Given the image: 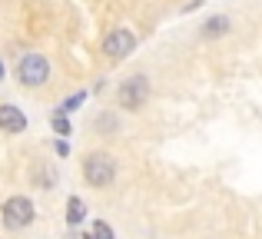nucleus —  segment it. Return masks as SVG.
I'll return each instance as SVG.
<instances>
[{"label": "nucleus", "mask_w": 262, "mask_h": 239, "mask_svg": "<svg viewBox=\"0 0 262 239\" xmlns=\"http://www.w3.org/2000/svg\"><path fill=\"white\" fill-rule=\"evenodd\" d=\"M199 4H203V0H189V4H186V7H183V13H189V10H196V7H199Z\"/></svg>", "instance_id": "4468645a"}, {"label": "nucleus", "mask_w": 262, "mask_h": 239, "mask_svg": "<svg viewBox=\"0 0 262 239\" xmlns=\"http://www.w3.org/2000/svg\"><path fill=\"white\" fill-rule=\"evenodd\" d=\"M83 100H86V90H80V93H73V97H67L63 103H60V113H73L80 103H83Z\"/></svg>", "instance_id": "9d476101"}, {"label": "nucleus", "mask_w": 262, "mask_h": 239, "mask_svg": "<svg viewBox=\"0 0 262 239\" xmlns=\"http://www.w3.org/2000/svg\"><path fill=\"white\" fill-rule=\"evenodd\" d=\"M83 220H86V203L80 200V196H70V200H67V223H70V226H80Z\"/></svg>", "instance_id": "6e6552de"}, {"label": "nucleus", "mask_w": 262, "mask_h": 239, "mask_svg": "<svg viewBox=\"0 0 262 239\" xmlns=\"http://www.w3.org/2000/svg\"><path fill=\"white\" fill-rule=\"evenodd\" d=\"M133 50H136V37L126 30V27H116V30H110L106 37H103V53H106L110 60H123Z\"/></svg>", "instance_id": "39448f33"}, {"label": "nucleus", "mask_w": 262, "mask_h": 239, "mask_svg": "<svg viewBox=\"0 0 262 239\" xmlns=\"http://www.w3.org/2000/svg\"><path fill=\"white\" fill-rule=\"evenodd\" d=\"M4 73H7V70H4V60H0V80H4Z\"/></svg>", "instance_id": "2eb2a0df"}, {"label": "nucleus", "mask_w": 262, "mask_h": 239, "mask_svg": "<svg viewBox=\"0 0 262 239\" xmlns=\"http://www.w3.org/2000/svg\"><path fill=\"white\" fill-rule=\"evenodd\" d=\"M83 180L90 183V186H96V189L110 186V183L116 180V160L110 153H86V160H83Z\"/></svg>", "instance_id": "7ed1b4c3"}, {"label": "nucleus", "mask_w": 262, "mask_h": 239, "mask_svg": "<svg viewBox=\"0 0 262 239\" xmlns=\"http://www.w3.org/2000/svg\"><path fill=\"white\" fill-rule=\"evenodd\" d=\"M50 123H53V133H60V136H70V120H67V113H53L50 117Z\"/></svg>", "instance_id": "1a4fd4ad"}, {"label": "nucleus", "mask_w": 262, "mask_h": 239, "mask_svg": "<svg viewBox=\"0 0 262 239\" xmlns=\"http://www.w3.org/2000/svg\"><path fill=\"white\" fill-rule=\"evenodd\" d=\"M33 216H37V209H33V203L27 200V196H10V200H4V206H0V220H4V226L10 229V233L27 229L33 223Z\"/></svg>", "instance_id": "f03ea898"}, {"label": "nucleus", "mask_w": 262, "mask_h": 239, "mask_svg": "<svg viewBox=\"0 0 262 239\" xmlns=\"http://www.w3.org/2000/svg\"><path fill=\"white\" fill-rule=\"evenodd\" d=\"M53 149H57V156H67V153H70V143H67V140H57V143H53Z\"/></svg>", "instance_id": "ddd939ff"}, {"label": "nucleus", "mask_w": 262, "mask_h": 239, "mask_svg": "<svg viewBox=\"0 0 262 239\" xmlns=\"http://www.w3.org/2000/svg\"><path fill=\"white\" fill-rule=\"evenodd\" d=\"M146 100H149V80L143 77V73L123 80L120 90H116V103H120L123 110H140V106H146Z\"/></svg>", "instance_id": "20e7f679"}, {"label": "nucleus", "mask_w": 262, "mask_h": 239, "mask_svg": "<svg viewBox=\"0 0 262 239\" xmlns=\"http://www.w3.org/2000/svg\"><path fill=\"white\" fill-rule=\"evenodd\" d=\"M17 80L20 86H27V90H37V86H43L47 80H50V63H47L43 53H24V57L17 60Z\"/></svg>", "instance_id": "f257e3e1"}, {"label": "nucleus", "mask_w": 262, "mask_h": 239, "mask_svg": "<svg viewBox=\"0 0 262 239\" xmlns=\"http://www.w3.org/2000/svg\"><path fill=\"white\" fill-rule=\"evenodd\" d=\"M96 129H106V133H113V129H116V120L110 117V113H103V117H96Z\"/></svg>", "instance_id": "f8f14e48"}, {"label": "nucleus", "mask_w": 262, "mask_h": 239, "mask_svg": "<svg viewBox=\"0 0 262 239\" xmlns=\"http://www.w3.org/2000/svg\"><path fill=\"white\" fill-rule=\"evenodd\" d=\"M93 236H96V239H113V229H110V223L96 220V223H93Z\"/></svg>", "instance_id": "9b49d317"}, {"label": "nucleus", "mask_w": 262, "mask_h": 239, "mask_svg": "<svg viewBox=\"0 0 262 239\" xmlns=\"http://www.w3.org/2000/svg\"><path fill=\"white\" fill-rule=\"evenodd\" d=\"M83 239H96V236H93V229H90V233H86V236H83Z\"/></svg>", "instance_id": "dca6fc26"}, {"label": "nucleus", "mask_w": 262, "mask_h": 239, "mask_svg": "<svg viewBox=\"0 0 262 239\" xmlns=\"http://www.w3.org/2000/svg\"><path fill=\"white\" fill-rule=\"evenodd\" d=\"M229 30H232V20L223 17V13H216V17H209L203 24V40H219V37H226Z\"/></svg>", "instance_id": "0eeeda50"}, {"label": "nucleus", "mask_w": 262, "mask_h": 239, "mask_svg": "<svg viewBox=\"0 0 262 239\" xmlns=\"http://www.w3.org/2000/svg\"><path fill=\"white\" fill-rule=\"evenodd\" d=\"M0 129H4V133H10V136L24 133V129H27L24 110H20V106H13V103H0Z\"/></svg>", "instance_id": "423d86ee"}]
</instances>
